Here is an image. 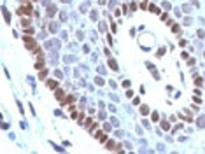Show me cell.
<instances>
[{"instance_id": "obj_9", "label": "cell", "mask_w": 205, "mask_h": 154, "mask_svg": "<svg viewBox=\"0 0 205 154\" xmlns=\"http://www.w3.org/2000/svg\"><path fill=\"white\" fill-rule=\"evenodd\" d=\"M105 145H107V151H114V149H116L114 140H107V142H105Z\"/></svg>"}, {"instance_id": "obj_7", "label": "cell", "mask_w": 205, "mask_h": 154, "mask_svg": "<svg viewBox=\"0 0 205 154\" xmlns=\"http://www.w3.org/2000/svg\"><path fill=\"white\" fill-rule=\"evenodd\" d=\"M196 126H198V128H205V114L200 116L198 119H196Z\"/></svg>"}, {"instance_id": "obj_52", "label": "cell", "mask_w": 205, "mask_h": 154, "mask_svg": "<svg viewBox=\"0 0 205 154\" xmlns=\"http://www.w3.org/2000/svg\"><path fill=\"white\" fill-rule=\"evenodd\" d=\"M42 5H46V7H47V5H49V0H42Z\"/></svg>"}, {"instance_id": "obj_42", "label": "cell", "mask_w": 205, "mask_h": 154, "mask_svg": "<svg viewBox=\"0 0 205 154\" xmlns=\"http://www.w3.org/2000/svg\"><path fill=\"white\" fill-rule=\"evenodd\" d=\"M104 130H105V131H110V123H105V124H104Z\"/></svg>"}, {"instance_id": "obj_39", "label": "cell", "mask_w": 205, "mask_h": 154, "mask_svg": "<svg viewBox=\"0 0 205 154\" xmlns=\"http://www.w3.org/2000/svg\"><path fill=\"white\" fill-rule=\"evenodd\" d=\"M55 75L58 77V79H61V77H63V74H61V72H60V70H55Z\"/></svg>"}, {"instance_id": "obj_10", "label": "cell", "mask_w": 205, "mask_h": 154, "mask_svg": "<svg viewBox=\"0 0 205 154\" xmlns=\"http://www.w3.org/2000/svg\"><path fill=\"white\" fill-rule=\"evenodd\" d=\"M88 7H90V2H84V4H81V7H79V12H88Z\"/></svg>"}, {"instance_id": "obj_12", "label": "cell", "mask_w": 205, "mask_h": 154, "mask_svg": "<svg viewBox=\"0 0 205 154\" xmlns=\"http://www.w3.org/2000/svg\"><path fill=\"white\" fill-rule=\"evenodd\" d=\"M55 96L58 98V100H61V102L65 100V98H63V91H61V89H56V91H55Z\"/></svg>"}, {"instance_id": "obj_19", "label": "cell", "mask_w": 205, "mask_h": 154, "mask_svg": "<svg viewBox=\"0 0 205 154\" xmlns=\"http://www.w3.org/2000/svg\"><path fill=\"white\" fill-rule=\"evenodd\" d=\"M56 86H58V82H56V81H53V79H51V81H47V88H51V89H55V88H56Z\"/></svg>"}, {"instance_id": "obj_6", "label": "cell", "mask_w": 205, "mask_h": 154, "mask_svg": "<svg viewBox=\"0 0 205 154\" xmlns=\"http://www.w3.org/2000/svg\"><path fill=\"white\" fill-rule=\"evenodd\" d=\"M49 32L51 33H58V32H60V25L58 23H51L49 25Z\"/></svg>"}, {"instance_id": "obj_40", "label": "cell", "mask_w": 205, "mask_h": 154, "mask_svg": "<svg viewBox=\"0 0 205 154\" xmlns=\"http://www.w3.org/2000/svg\"><path fill=\"white\" fill-rule=\"evenodd\" d=\"M159 119V114L158 112H153V121H158Z\"/></svg>"}, {"instance_id": "obj_51", "label": "cell", "mask_w": 205, "mask_h": 154, "mask_svg": "<svg viewBox=\"0 0 205 154\" xmlns=\"http://www.w3.org/2000/svg\"><path fill=\"white\" fill-rule=\"evenodd\" d=\"M203 84V81L202 79H198V77H196V86H202Z\"/></svg>"}, {"instance_id": "obj_22", "label": "cell", "mask_w": 205, "mask_h": 154, "mask_svg": "<svg viewBox=\"0 0 205 154\" xmlns=\"http://www.w3.org/2000/svg\"><path fill=\"white\" fill-rule=\"evenodd\" d=\"M110 124L118 128V126H119V119H118V117H110Z\"/></svg>"}, {"instance_id": "obj_46", "label": "cell", "mask_w": 205, "mask_h": 154, "mask_svg": "<svg viewBox=\"0 0 205 154\" xmlns=\"http://www.w3.org/2000/svg\"><path fill=\"white\" fill-rule=\"evenodd\" d=\"M37 58H39V61H42L44 60V54L42 53H37Z\"/></svg>"}, {"instance_id": "obj_5", "label": "cell", "mask_w": 205, "mask_h": 154, "mask_svg": "<svg viewBox=\"0 0 205 154\" xmlns=\"http://www.w3.org/2000/svg\"><path fill=\"white\" fill-rule=\"evenodd\" d=\"M63 61L67 63V65H68V63H74V61H77V58H75L74 54H67V56L63 58Z\"/></svg>"}, {"instance_id": "obj_44", "label": "cell", "mask_w": 205, "mask_h": 154, "mask_svg": "<svg viewBox=\"0 0 205 154\" xmlns=\"http://www.w3.org/2000/svg\"><path fill=\"white\" fill-rule=\"evenodd\" d=\"M188 65H189V67L195 65V58H189V60H188Z\"/></svg>"}, {"instance_id": "obj_53", "label": "cell", "mask_w": 205, "mask_h": 154, "mask_svg": "<svg viewBox=\"0 0 205 154\" xmlns=\"http://www.w3.org/2000/svg\"><path fill=\"white\" fill-rule=\"evenodd\" d=\"M105 2H107V0H98V4H100V5H104Z\"/></svg>"}, {"instance_id": "obj_24", "label": "cell", "mask_w": 205, "mask_h": 154, "mask_svg": "<svg viewBox=\"0 0 205 154\" xmlns=\"http://www.w3.org/2000/svg\"><path fill=\"white\" fill-rule=\"evenodd\" d=\"M49 60H51V63H56V61H58V54H56V53H51Z\"/></svg>"}, {"instance_id": "obj_50", "label": "cell", "mask_w": 205, "mask_h": 154, "mask_svg": "<svg viewBox=\"0 0 205 154\" xmlns=\"http://www.w3.org/2000/svg\"><path fill=\"white\" fill-rule=\"evenodd\" d=\"M109 95H110V98H112V100H114V102H118V96H116V95H114V93H109Z\"/></svg>"}, {"instance_id": "obj_29", "label": "cell", "mask_w": 205, "mask_h": 154, "mask_svg": "<svg viewBox=\"0 0 205 154\" xmlns=\"http://www.w3.org/2000/svg\"><path fill=\"white\" fill-rule=\"evenodd\" d=\"M116 137H118V138H123V137H124V131L118 130V131H116Z\"/></svg>"}, {"instance_id": "obj_43", "label": "cell", "mask_w": 205, "mask_h": 154, "mask_svg": "<svg viewBox=\"0 0 205 154\" xmlns=\"http://www.w3.org/2000/svg\"><path fill=\"white\" fill-rule=\"evenodd\" d=\"M61 39L67 40V39H68V33H67V32H61Z\"/></svg>"}, {"instance_id": "obj_16", "label": "cell", "mask_w": 205, "mask_h": 154, "mask_svg": "<svg viewBox=\"0 0 205 154\" xmlns=\"http://www.w3.org/2000/svg\"><path fill=\"white\" fill-rule=\"evenodd\" d=\"M74 100H75V96H74V95H68V96H67V98H65V100L61 102V103H72Z\"/></svg>"}, {"instance_id": "obj_54", "label": "cell", "mask_w": 205, "mask_h": 154, "mask_svg": "<svg viewBox=\"0 0 205 154\" xmlns=\"http://www.w3.org/2000/svg\"><path fill=\"white\" fill-rule=\"evenodd\" d=\"M61 2H63V4H70L72 0H61Z\"/></svg>"}, {"instance_id": "obj_15", "label": "cell", "mask_w": 205, "mask_h": 154, "mask_svg": "<svg viewBox=\"0 0 205 154\" xmlns=\"http://www.w3.org/2000/svg\"><path fill=\"white\" fill-rule=\"evenodd\" d=\"M90 18H91V21H96V19H98V11H91L90 12Z\"/></svg>"}, {"instance_id": "obj_34", "label": "cell", "mask_w": 205, "mask_h": 154, "mask_svg": "<svg viewBox=\"0 0 205 154\" xmlns=\"http://www.w3.org/2000/svg\"><path fill=\"white\" fill-rule=\"evenodd\" d=\"M179 30H181V26H179V25H172V32H175V33H177Z\"/></svg>"}, {"instance_id": "obj_8", "label": "cell", "mask_w": 205, "mask_h": 154, "mask_svg": "<svg viewBox=\"0 0 205 154\" xmlns=\"http://www.w3.org/2000/svg\"><path fill=\"white\" fill-rule=\"evenodd\" d=\"M107 65H109V67H110L112 70H118V68H119V67H118V63H116V60H114V58H109V61H107Z\"/></svg>"}, {"instance_id": "obj_33", "label": "cell", "mask_w": 205, "mask_h": 154, "mask_svg": "<svg viewBox=\"0 0 205 154\" xmlns=\"http://www.w3.org/2000/svg\"><path fill=\"white\" fill-rule=\"evenodd\" d=\"M156 149H158V151H159V152H165V151H167V149H165V145H163V144H159V145H158V147H156Z\"/></svg>"}, {"instance_id": "obj_17", "label": "cell", "mask_w": 205, "mask_h": 154, "mask_svg": "<svg viewBox=\"0 0 205 154\" xmlns=\"http://www.w3.org/2000/svg\"><path fill=\"white\" fill-rule=\"evenodd\" d=\"M149 11H151V12H154V14H159V9L156 7L154 4H151V5H149Z\"/></svg>"}, {"instance_id": "obj_14", "label": "cell", "mask_w": 205, "mask_h": 154, "mask_svg": "<svg viewBox=\"0 0 205 154\" xmlns=\"http://www.w3.org/2000/svg\"><path fill=\"white\" fill-rule=\"evenodd\" d=\"M140 114H142V116L149 114V107H147V105H140Z\"/></svg>"}, {"instance_id": "obj_48", "label": "cell", "mask_w": 205, "mask_h": 154, "mask_svg": "<svg viewBox=\"0 0 205 154\" xmlns=\"http://www.w3.org/2000/svg\"><path fill=\"white\" fill-rule=\"evenodd\" d=\"M163 54H165V47H161V49L158 51V56H163Z\"/></svg>"}, {"instance_id": "obj_18", "label": "cell", "mask_w": 205, "mask_h": 154, "mask_svg": "<svg viewBox=\"0 0 205 154\" xmlns=\"http://www.w3.org/2000/svg\"><path fill=\"white\" fill-rule=\"evenodd\" d=\"M30 23H32V21H30L28 18H23V19H21V26H25V28H26V26H30Z\"/></svg>"}, {"instance_id": "obj_47", "label": "cell", "mask_w": 205, "mask_h": 154, "mask_svg": "<svg viewBox=\"0 0 205 154\" xmlns=\"http://www.w3.org/2000/svg\"><path fill=\"white\" fill-rule=\"evenodd\" d=\"M126 96H128V98L133 96V91H132V89H128V91H126Z\"/></svg>"}, {"instance_id": "obj_38", "label": "cell", "mask_w": 205, "mask_h": 154, "mask_svg": "<svg viewBox=\"0 0 205 154\" xmlns=\"http://www.w3.org/2000/svg\"><path fill=\"white\" fill-rule=\"evenodd\" d=\"M130 11H137V4H135V2L130 4Z\"/></svg>"}, {"instance_id": "obj_36", "label": "cell", "mask_w": 205, "mask_h": 154, "mask_svg": "<svg viewBox=\"0 0 205 154\" xmlns=\"http://www.w3.org/2000/svg\"><path fill=\"white\" fill-rule=\"evenodd\" d=\"M82 39H84V33L79 30V32H77V40H82Z\"/></svg>"}, {"instance_id": "obj_32", "label": "cell", "mask_w": 205, "mask_h": 154, "mask_svg": "<svg viewBox=\"0 0 205 154\" xmlns=\"http://www.w3.org/2000/svg\"><path fill=\"white\" fill-rule=\"evenodd\" d=\"M191 23H193V19H191V18H186V19H184V25H186V26H189Z\"/></svg>"}, {"instance_id": "obj_30", "label": "cell", "mask_w": 205, "mask_h": 154, "mask_svg": "<svg viewBox=\"0 0 205 154\" xmlns=\"http://www.w3.org/2000/svg\"><path fill=\"white\" fill-rule=\"evenodd\" d=\"M118 5V0H109V9L110 7H116Z\"/></svg>"}, {"instance_id": "obj_41", "label": "cell", "mask_w": 205, "mask_h": 154, "mask_svg": "<svg viewBox=\"0 0 205 154\" xmlns=\"http://www.w3.org/2000/svg\"><path fill=\"white\" fill-rule=\"evenodd\" d=\"M107 30V25L105 23H100V32H105Z\"/></svg>"}, {"instance_id": "obj_55", "label": "cell", "mask_w": 205, "mask_h": 154, "mask_svg": "<svg viewBox=\"0 0 205 154\" xmlns=\"http://www.w3.org/2000/svg\"><path fill=\"white\" fill-rule=\"evenodd\" d=\"M203 56H205V53H203Z\"/></svg>"}, {"instance_id": "obj_35", "label": "cell", "mask_w": 205, "mask_h": 154, "mask_svg": "<svg viewBox=\"0 0 205 154\" xmlns=\"http://www.w3.org/2000/svg\"><path fill=\"white\" fill-rule=\"evenodd\" d=\"M198 39H205V32L203 30H198Z\"/></svg>"}, {"instance_id": "obj_25", "label": "cell", "mask_w": 205, "mask_h": 154, "mask_svg": "<svg viewBox=\"0 0 205 154\" xmlns=\"http://www.w3.org/2000/svg\"><path fill=\"white\" fill-rule=\"evenodd\" d=\"M95 84H98V86H104V84H105V81L102 79V77H96V79H95Z\"/></svg>"}, {"instance_id": "obj_37", "label": "cell", "mask_w": 205, "mask_h": 154, "mask_svg": "<svg viewBox=\"0 0 205 154\" xmlns=\"http://www.w3.org/2000/svg\"><path fill=\"white\" fill-rule=\"evenodd\" d=\"M109 110H110V112H116V110H118V107H116V105H112V103H110V105H109Z\"/></svg>"}, {"instance_id": "obj_23", "label": "cell", "mask_w": 205, "mask_h": 154, "mask_svg": "<svg viewBox=\"0 0 205 154\" xmlns=\"http://www.w3.org/2000/svg\"><path fill=\"white\" fill-rule=\"evenodd\" d=\"M41 74H39V79H46V75H47V70L46 68H42V70H39Z\"/></svg>"}, {"instance_id": "obj_21", "label": "cell", "mask_w": 205, "mask_h": 154, "mask_svg": "<svg viewBox=\"0 0 205 154\" xmlns=\"http://www.w3.org/2000/svg\"><path fill=\"white\" fill-rule=\"evenodd\" d=\"M105 117H107V114H105V110H104V109H100V112H98V119H100V121H104V119H105Z\"/></svg>"}, {"instance_id": "obj_27", "label": "cell", "mask_w": 205, "mask_h": 154, "mask_svg": "<svg viewBox=\"0 0 205 154\" xmlns=\"http://www.w3.org/2000/svg\"><path fill=\"white\" fill-rule=\"evenodd\" d=\"M53 147H55V151H58V152H65V149L61 147V145H56V144H53Z\"/></svg>"}, {"instance_id": "obj_20", "label": "cell", "mask_w": 205, "mask_h": 154, "mask_svg": "<svg viewBox=\"0 0 205 154\" xmlns=\"http://www.w3.org/2000/svg\"><path fill=\"white\" fill-rule=\"evenodd\" d=\"M161 128H163L165 131L170 130V124H168V121H167V119H163V121H161Z\"/></svg>"}, {"instance_id": "obj_13", "label": "cell", "mask_w": 205, "mask_h": 154, "mask_svg": "<svg viewBox=\"0 0 205 154\" xmlns=\"http://www.w3.org/2000/svg\"><path fill=\"white\" fill-rule=\"evenodd\" d=\"M2 11H4V18H5V21H7V23H11V14H9V11H7L5 7H4Z\"/></svg>"}, {"instance_id": "obj_11", "label": "cell", "mask_w": 205, "mask_h": 154, "mask_svg": "<svg viewBox=\"0 0 205 154\" xmlns=\"http://www.w3.org/2000/svg\"><path fill=\"white\" fill-rule=\"evenodd\" d=\"M181 9H182V12H186V14H189V12L193 11V7H191L189 4H184V5H182Z\"/></svg>"}, {"instance_id": "obj_26", "label": "cell", "mask_w": 205, "mask_h": 154, "mask_svg": "<svg viewBox=\"0 0 205 154\" xmlns=\"http://www.w3.org/2000/svg\"><path fill=\"white\" fill-rule=\"evenodd\" d=\"M161 5H163V9H167V11H170V9H172V5H170V2H167V0H165V2L161 4Z\"/></svg>"}, {"instance_id": "obj_2", "label": "cell", "mask_w": 205, "mask_h": 154, "mask_svg": "<svg viewBox=\"0 0 205 154\" xmlns=\"http://www.w3.org/2000/svg\"><path fill=\"white\" fill-rule=\"evenodd\" d=\"M18 12H19V14H32V5H30V4H26V5H21L19 9H18Z\"/></svg>"}, {"instance_id": "obj_45", "label": "cell", "mask_w": 205, "mask_h": 154, "mask_svg": "<svg viewBox=\"0 0 205 154\" xmlns=\"http://www.w3.org/2000/svg\"><path fill=\"white\" fill-rule=\"evenodd\" d=\"M123 88H130V81H123Z\"/></svg>"}, {"instance_id": "obj_3", "label": "cell", "mask_w": 205, "mask_h": 154, "mask_svg": "<svg viewBox=\"0 0 205 154\" xmlns=\"http://www.w3.org/2000/svg\"><path fill=\"white\" fill-rule=\"evenodd\" d=\"M56 11H58V9H56L55 4H49V5H47V11H46V16L47 18H53V16L56 14Z\"/></svg>"}, {"instance_id": "obj_31", "label": "cell", "mask_w": 205, "mask_h": 154, "mask_svg": "<svg viewBox=\"0 0 205 154\" xmlns=\"http://www.w3.org/2000/svg\"><path fill=\"white\" fill-rule=\"evenodd\" d=\"M142 124H144V128L151 130V124H149V121H147V119H144V121H142Z\"/></svg>"}, {"instance_id": "obj_1", "label": "cell", "mask_w": 205, "mask_h": 154, "mask_svg": "<svg viewBox=\"0 0 205 154\" xmlns=\"http://www.w3.org/2000/svg\"><path fill=\"white\" fill-rule=\"evenodd\" d=\"M25 44H26V47L30 49V51H33V53H37V42H35V40L32 39V37H26L25 35Z\"/></svg>"}, {"instance_id": "obj_28", "label": "cell", "mask_w": 205, "mask_h": 154, "mask_svg": "<svg viewBox=\"0 0 205 154\" xmlns=\"http://www.w3.org/2000/svg\"><path fill=\"white\" fill-rule=\"evenodd\" d=\"M67 18H68V14H67V12L63 11V12H61V14H60V19H61V21H63V23H65V21H67Z\"/></svg>"}, {"instance_id": "obj_49", "label": "cell", "mask_w": 205, "mask_h": 154, "mask_svg": "<svg viewBox=\"0 0 205 154\" xmlns=\"http://www.w3.org/2000/svg\"><path fill=\"white\" fill-rule=\"evenodd\" d=\"M191 4H193L195 7H200V4H198V0H191Z\"/></svg>"}, {"instance_id": "obj_4", "label": "cell", "mask_w": 205, "mask_h": 154, "mask_svg": "<svg viewBox=\"0 0 205 154\" xmlns=\"http://www.w3.org/2000/svg\"><path fill=\"white\" fill-rule=\"evenodd\" d=\"M51 47H60V40H47L46 42V49H51Z\"/></svg>"}]
</instances>
